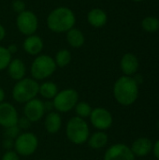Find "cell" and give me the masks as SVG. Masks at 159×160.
Instances as JSON below:
<instances>
[{"mask_svg":"<svg viewBox=\"0 0 159 160\" xmlns=\"http://www.w3.org/2000/svg\"><path fill=\"white\" fill-rule=\"evenodd\" d=\"M76 15L67 7H57L53 8L47 17V26L54 33H67L75 27Z\"/></svg>","mask_w":159,"mask_h":160,"instance_id":"obj_1","label":"cell"},{"mask_svg":"<svg viewBox=\"0 0 159 160\" xmlns=\"http://www.w3.org/2000/svg\"><path fill=\"white\" fill-rule=\"evenodd\" d=\"M113 97L122 106H130L139 97V85L130 76H121L113 84Z\"/></svg>","mask_w":159,"mask_h":160,"instance_id":"obj_2","label":"cell"},{"mask_svg":"<svg viewBox=\"0 0 159 160\" xmlns=\"http://www.w3.org/2000/svg\"><path fill=\"white\" fill-rule=\"evenodd\" d=\"M65 133L67 140L75 145H82L90 137V127L85 119L73 116L66 124Z\"/></svg>","mask_w":159,"mask_h":160,"instance_id":"obj_3","label":"cell"},{"mask_svg":"<svg viewBox=\"0 0 159 160\" xmlns=\"http://www.w3.org/2000/svg\"><path fill=\"white\" fill-rule=\"evenodd\" d=\"M39 83L33 78H26L17 81L12 87V99L19 104H25L26 102L36 98L38 95Z\"/></svg>","mask_w":159,"mask_h":160,"instance_id":"obj_4","label":"cell"},{"mask_svg":"<svg viewBox=\"0 0 159 160\" xmlns=\"http://www.w3.org/2000/svg\"><path fill=\"white\" fill-rule=\"evenodd\" d=\"M57 67L53 57L49 54H38L33 60L30 67V73L34 80L44 81L50 78L56 70Z\"/></svg>","mask_w":159,"mask_h":160,"instance_id":"obj_5","label":"cell"},{"mask_svg":"<svg viewBox=\"0 0 159 160\" xmlns=\"http://www.w3.org/2000/svg\"><path fill=\"white\" fill-rule=\"evenodd\" d=\"M80 101V96L77 90L73 88H66L58 91L52 99L54 111L59 113H67L74 110L76 104Z\"/></svg>","mask_w":159,"mask_h":160,"instance_id":"obj_6","label":"cell"},{"mask_svg":"<svg viewBox=\"0 0 159 160\" xmlns=\"http://www.w3.org/2000/svg\"><path fill=\"white\" fill-rule=\"evenodd\" d=\"M37 148L38 138L33 132L23 131L14 140L13 150L20 157H30L37 152Z\"/></svg>","mask_w":159,"mask_h":160,"instance_id":"obj_7","label":"cell"},{"mask_svg":"<svg viewBox=\"0 0 159 160\" xmlns=\"http://www.w3.org/2000/svg\"><path fill=\"white\" fill-rule=\"evenodd\" d=\"M16 26L20 33L26 37L34 35L38 28V18L33 11L25 9L18 13Z\"/></svg>","mask_w":159,"mask_h":160,"instance_id":"obj_8","label":"cell"},{"mask_svg":"<svg viewBox=\"0 0 159 160\" xmlns=\"http://www.w3.org/2000/svg\"><path fill=\"white\" fill-rule=\"evenodd\" d=\"M89 120L93 128L99 131L109 129L113 123V117L110 111L103 107L94 108L89 116Z\"/></svg>","mask_w":159,"mask_h":160,"instance_id":"obj_9","label":"cell"},{"mask_svg":"<svg viewBox=\"0 0 159 160\" xmlns=\"http://www.w3.org/2000/svg\"><path fill=\"white\" fill-rule=\"evenodd\" d=\"M23 116H25L32 124L37 123L46 114L44 101L38 98H33L32 100L26 102L23 106Z\"/></svg>","mask_w":159,"mask_h":160,"instance_id":"obj_10","label":"cell"},{"mask_svg":"<svg viewBox=\"0 0 159 160\" xmlns=\"http://www.w3.org/2000/svg\"><path fill=\"white\" fill-rule=\"evenodd\" d=\"M135 158L129 146L125 143H115L106 150L103 160H135Z\"/></svg>","mask_w":159,"mask_h":160,"instance_id":"obj_11","label":"cell"},{"mask_svg":"<svg viewBox=\"0 0 159 160\" xmlns=\"http://www.w3.org/2000/svg\"><path fill=\"white\" fill-rule=\"evenodd\" d=\"M19 113L15 106L9 102L0 103V126L4 128L16 126L19 120Z\"/></svg>","mask_w":159,"mask_h":160,"instance_id":"obj_12","label":"cell"},{"mask_svg":"<svg viewBox=\"0 0 159 160\" xmlns=\"http://www.w3.org/2000/svg\"><path fill=\"white\" fill-rule=\"evenodd\" d=\"M22 48L27 54L37 56L42 52L44 48V42L39 36L34 34L24 38L22 42Z\"/></svg>","mask_w":159,"mask_h":160,"instance_id":"obj_13","label":"cell"},{"mask_svg":"<svg viewBox=\"0 0 159 160\" xmlns=\"http://www.w3.org/2000/svg\"><path fill=\"white\" fill-rule=\"evenodd\" d=\"M62 116L61 113L53 111L51 112H47L44 116V128L49 134H56L60 131L62 128Z\"/></svg>","mask_w":159,"mask_h":160,"instance_id":"obj_14","label":"cell"},{"mask_svg":"<svg viewBox=\"0 0 159 160\" xmlns=\"http://www.w3.org/2000/svg\"><path fill=\"white\" fill-rule=\"evenodd\" d=\"M120 68L126 76H134L139 69V60L137 56L130 52L125 53L121 58Z\"/></svg>","mask_w":159,"mask_h":160,"instance_id":"obj_15","label":"cell"},{"mask_svg":"<svg viewBox=\"0 0 159 160\" xmlns=\"http://www.w3.org/2000/svg\"><path fill=\"white\" fill-rule=\"evenodd\" d=\"M153 145L154 144L151 140L142 137V138H138L133 142L130 149L135 157L142 158L149 155L151 151H153Z\"/></svg>","mask_w":159,"mask_h":160,"instance_id":"obj_16","label":"cell"},{"mask_svg":"<svg viewBox=\"0 0 159 160\" xmlns=\"http://www.w3.org/2000/svg\"><path fill=\"white\" fill-rule=\"evenodd\" d=\"M7 74L8 76L14 81H20L25 77L26 74V67L24 62L20 58L11 59L10 63L8 64L7 68Z\"/></svg>","mask_w":159,"mask_h":160,"instance_id":"obj_17","label":"cell"},{"mask_svg":"<svg viewBox=\"0 0 159 160\" xmlns=\"http://www.w3.org/2000/svg\"><path fill=\"white\" fill-rule=\"evenodd\" d=\"M108 21V15L105 10L102 8H93L87 13V22L88 23L95 27V28H100L103 27Z\"/></svg>","mask_w":159,"mask_h":160,"instance_id":"obj_18","label":"cell"},{"mask_svg":"<svg viewBox=\"0 0 159 160\" xmlns=\"http://www.w3.org/2000/svg\"><path fill=\"white\" fill-rule=\"evenodd\" d=\"M109 142V136L105 131H96L93 134H90V137L87 141L88 146L94 150H99L104 148Z\"/></svg>","mask_w":159,"mask_h":160,"instance_id":"obj_19","label":"cell"},{"mask_svg":"<svg viewBox=\"0 0 159 160\" xmlns=\"http://www.w3.org/2000/svg\"><path fill=\"white\" fill-rule=\"evenodd\" d=\"M66 34H67L66 38L69 46H71L72 48H76V49L83 46L85 42V37L82 31H81L80 29L76 27H73L70 30H68Z\"/></svg>","mask_w":159,"mask_h":160,"instance_id":"obj_20","label":"cell"},{"mask_svg":"<svg viewBox=\"0 0 159 160\" xmlns=\"http://www.w3.org/2000/svg\"><path fill=\"white\" fill-rule=\"evenodd\" d=\"M59 89L55 82L52 81H46L39 84L38 94L41 96L42 98L46 100H52L54 97L57 95Z\"/></svg>","mask_w":159,"mask_h":160,"instance_id":"obj_21","label":"cell"},{"mask_svg":"<svg viewBox=\"0 0 159 160\" xmlns=\"http://www.w3.org/2000/svg\"><path fill=\"white\" fill-rule=\"evenodd\" d=\"M71 58V52L67 49H61L56 52L53 59L57 68H66L70 64Z\"/></svg>","mask_w":159,"mask_h":160,"instance_id":"obj_22","label":"cell"},{"mask_svg":"<svg viewBox=\"0 0 159 160\" xmlns=\"http://www.w3.org/2000/svg\"><path fill=\"white\" fill-rule=\"evenodd\" d=\"M92 110H93V108L86 101H79L74 108V111L76 112V116L83 118V119L89 118Z\"/></svg>","mask_w":159,"mask_h":160,"instance_id":"obj_23","label":"cell"},{"mask_svg":"<svg viewBox=\"0 0 159 160\" xmlns=\"http://www.w3.org/2000/svg\"><path fill=\"white\" fill-rule=\"evenodd\" d=\"M142 26L146 32H157L159 29V20L153 16L145 17L142 22Z\"/></svg>","mask_w":159,"mask_h":160,"instance_id":"obj_24","label":"cell"},{"mask_svg":"<svg viewBox=\"0 0 159 160\" xmlns=\"http://www.w3.org/2000/svg\"><path fill=\"white\" fill-rule=\"evenodd\" d=\"M11 59H12V55L8 52L7 48L4 46H0V71L7 69Z\"/></svg>","mask_w":159,"mask_h":160,"instance_id":"obj_25","label":"cell"},{"mask_svg":"<svg viewBox=\"0 0 159 160\" xmlns=\"http://www.w3.org/2000/svg\"><path fill=\"white\" fill-rule=\"evenodd\" d=\"M22 130L19 128V127L16 125V126H12V127H9V128H5V131H4V137L6 138H10L12 140H15L22 132Z\"/></svg>","mask_w":159,"mask_h":160,"instance_id":"obj_26","label":"cell"},{"mask_svg":"<svg viewBox=\"0 0 159 160\" xmlns=\"http://www.w3.org/2000/svg\"><path fill=\"white\" fill-rule=\"evenodd\" d=\"M31 125L32 123L25 117V116H22V117H19V120H18V123H17V126L19 127V128L21 130H23V131H27L30 128H31Z\"/></svg>","mask_w":159,"mask_h":160,"instance_id":"obj_27","label":"cell"},{"mask_svg":"<svg viewBox=\"0 0 159 160\" xmlns=\"http://www.w3.org/2000/svg\"><path fill=\"white\" fill-rule=\"evenodd\" d=\"M1 160H21L20 156L14 150H7L2 156Z\"/></svg>","mask_w":159,"mask_h":160,"instance_id":"obj_28","label":"cell"},{"mask_svg":"<svg viewBox=\"0 0 159 160\" xmlns=\"http://www.w3.org/2000/svg\"><path fill=\"white\" fill-rule=\"evenodd\" d=\"M12 9L15 12L20 13L25 10V3L22 0H14L12 3Z\"/></svg>","mask_w":159,"mask_h":160,"instance_id":"obj_29","label":"cell"},{"mask_svg":"<svg viewBox=\"0 0 159 160\" xmlns=\"http://www.w3.org/2000/svg\"><path fill=\"white\" fill-rule=\"evenodd\" d=\"M2 145H3V148L6 149V151H7V150H13V147H14V140H12L10 138L4 137V140L2 142Z\"/></svg>","mask_w":159,"mask_h":160,"instance_id":"obj_30","label":"cell"},{"mask_svg":"<svg viewBox=\"0 0 159 160\" xmlns=\"http://www.w3.org/2000/svg\"><path fill=\"white\" fill-rule=\"evenodd\" d=\"M44 107H45L46 112H53L54 111L53 104H52V100H46V102H44Z\"/></svg>","mask_w":159,"mask_h":160,"instance_id":"obj_31","label":"cell"},{"mask_svg":"<svg viewBox=\"0 0 159 160\" xmlns=\"http://www.w3.org/2000/svg\"><path fill=\"white\" fill-rule=\"evenodd\" d=\"M153 152L154 156L157 158V159L159 160V140L156 142V143L153 145Z\"/></svg>","mask_w":159,"mask_h":160,"instance_id":"obj_32","label":"cell"},{"mask_svg":"<svg viewBox=\"0 0 159 160\" xmlns=\"http://www.w3.org/2000/svg\"><path fill=\"white\" fill-rule=\"evenodd\" d=\"M7 50H8V52L11 53V55L13 54V53H15L17 51H18V48H17V46L15 45V44H10L8 47H7Z\"/></svg>","mask_w":159,"mask_h":160,"instance_id":"obj_33","label":"cell"},{"mask_svg":"<svg viewBox=\"0 0 159 160\" xmlns=\"http://www.w3.org/2000/svg\"><path fill=\"white\" fill-rule=\"evenodd\" d=\"M5 37H6V29H5V27L0 23V42L5 38Z\"/></svg>","mask_w":159,"mask_h":160,"instance_id":"obj_34","label":"cell"},{"mask_svg":"<svg viewBox=\"0 0 159 160\" xmlns=\"http://www.w3.org/2000/svg\"><path fill=\"white\" fill-rule=\"evenodd\" d=\"M5 98H6V92H5V90L0 86V103L4 102V101H5Z\"/></svg>","mask_w":159,"mask_h":160,"instance_id":"obj_35","label":"cell"},{"mask_svg":"<svg viewBox=\"0 0 159 160\" xmlns=\"http://www.w3.org/2000/svg\"><path fill=\"white\" fill-rule=\"evenodd\" d=\"M133 79L135 80V82H137V84L139 85V84H141L142 82V81H143V79H142V75H135L134 77H133Z\"/></svg>","mask_w":159,"mask_h":160,"instance_id":"obj_36","label":"cell"},{"mask_svg":"<svg viewBox=\"0 0 159 160\" xmlns=\"http://www.w3.org/2000/svg\"><path fill=\"white\" fill-rule=\"evenodd\" d=\"M133 1H135V2H141V1H143V0H133Z\"/></svg>","mask_w":159,"mask_h":160,"instance_id":"obj_37","label":"cell"},{"mask_svg":"<svg viewBox=\"0 0 159 160\" xmlns=\"http://www.w3.org/2000/svg\"><path fill=\"white\" fill-rule=\"evenodd\" d=\"M157 127H158V128H159V121H158V123H157Z\"/></svg>","mask_w":159,"mask_h":160,"instance_id":"obj_38","label":"cell"},{"mask_svg":"<svg viewBox=\"0 0 159 160\" xmlns=\"http://www.w3.org/2000/svg\"><path fill=\"white\" fill-rule=\"evenodd\" d=\"M39 160H47V159H39Z\"/></svg>","mask_w":159,"mask_h":160,"instance_id":"obj_39","label":"cell"}]
</instances>
